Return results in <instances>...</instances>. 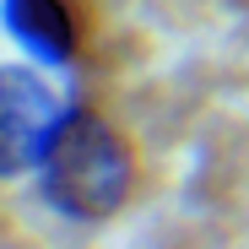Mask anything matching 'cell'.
<instances>
[{"label":"cell","mask_w":249,"mask_h":249,"mask_svg":"<svg viewBox=\"0 0 249 249\" xmlns=\"http://www.w3.org/2000/svg\"><path fill=\"white\" fill-rule=\"evenodd\" d=\"M136 184H141V168H136V146L124 141V130L92 103H71L44 162H38L44 200L65 222L98 228V222H114L136 200Z\"/></svg>","instance_id":"1"},{"label":"cell","mask_w":249,"mask_h":249,"mask_svg":"<svg viewBox=\"0 0 249 249\" xmlns=\"http://www.w3.org/2000/svg\"><path fill=\"white\" fill-rule=\"evenodd\" d=\"M65 108L71 103H54V92L33 71H0V179L38 174Z\"/></svg>","instance_id":"2"},{"label":"cell","mask_w":249,"mask_h":249,"mask_svg":"<svg viewBox=\"0 0 249 249\" xmlns=\"http://www.w3.org/2000/svg\"><path fill=\"white\" fill-rule=\"evenodd\" d=\"M6 33L49 65H71L81 54V17L71 0H6Z\"/></svg>","instance_id":"3"},{"label":"cell","mask_w":249,"mask_h":249,"mask_svg":"<svg viewBox=\"0 0 249 249\" xmlns=\"http://www.w3.org/2000/svg\"><path fill=\"white\" fill-rule=\"evenodd\" d=\"M228 6H238V11H244V17H249V0H228Z\"/></svg>","instance_id":"4"}]
</instances>
